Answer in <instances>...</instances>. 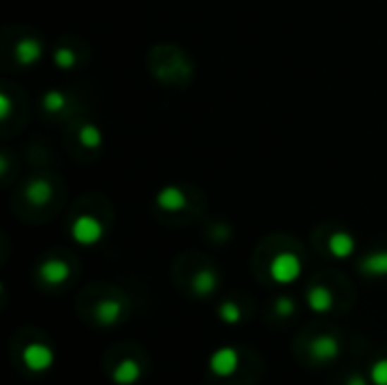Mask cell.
<instances>
[{
  "instance_id": "obj_5",
  "label": "cell",
  "mask_w": 387,
  "mask_h": 385,
  "mask_svg": "<svg viewBox=\"0 0 387 385\" xmlns=\"http://www.w3.org/2000/svg\"><path fill=\"white\" fill-rule=\"evenodd\" d=\"M310 356L319 362H333L340 356V340L333 336H317L310 340Z\"/></svg>"
},
{
  "instance_id": "obj_14",
  "label": "cell",
  "mask_w": 387,
  "mask_h": 385,
  "mask_svg": "<svg viewBox=\"0 0 387 385\" xmlns=\"http://www.w3.org/2000/svg\"><path fill=\"white\" fill-rule=\"evenodd\" d=\"M215 286H218V276H215L211 270H202L195 274V279H192V291H195L199 297H209Z\"/></svg>"
},
{
  "instance_id": "obj_8",
  "label": "cell",
  "mask_w": 387,
  "mask_h": 385,
  "mask_svg": "<svg viewBox=\"0 0 387 385\" xmlns=\"http://www.w3.org/2000/svg\"><path fill=\"white\" fill-rule=\"evenodd\" d=\"M121 317H123V304L118 299H104V302L95 306V319L102 326H113Z\"/></svg>"
},
{
  "instance_id": "obj_19",
  "label": "cell",
  "mask_w": 387,
  "mask_h": 385,
  "mask_svg": "<svg viewBox=\"0 0 387 385\" xmlns=\"http://www.w3.org/2000/svg\"><path fill=\"white\" fill-rule=\"evenodd\" d=\"M52 61H55V66H59V68H73L75 66V52L70 48H57Z\"/></svg>"
},
{
  "instance_id": "obj_1",
  "label": "cell",
  "mask_w": 387,
  "mask_h": 385,
  "mask_svg": "<svg viewBox=\"0 0 387 385\" xmlns=\"http://www.w3.org/2000/svg\"><path fill=\"white\" fill-rule=\"evenodd\" d=\"M270 274L276 283L288 286V283H295L299 276H301V261L297 254H290V252H281L276 254L272 263H270Z\"/></svg>"
},
{
  "instance_id": "obj_2",
  "label": "cell",
  "mask_w": 387,
  "mask_h": 385,
  "mask_svg": "<svg viewBox=\"0 0 387 385\" xmlns=\"http://www.w3.org/2000/svg\"><path fill=\"white\" fill-rule=\"evenodd\" d=\"M70 233H73L75 243H80V245H95V243L102 240L104 227H102V222L98 218H93V216H80V218L73 220Z\"/></svg>"
},
{
  "instance_id": "obj_13",
  "label": "cell",
  "mask_w": 387,
  "mask_h": 385,
  "mask_svg": "<svg viewBox=\"0 0 387 385\" xmlns=\"http://www.w3.org/2000/svg\"><path fill=\"white\" fill-rule=\"evenodd\" d=\"M41 52L43 50L37 39H23L16 46V59L18 63H23V66H30V63H37L41 59Z\"/></svg>"
},
{
  "instance_id": "obj_10",
  "label": "cell",
  "mask_w": 387,
  "mask_h": 385,
  "mask_svg": "<svg viewBox=\"0 0 387 385\" xmlns=\"http://www.w3.org/2000/svg\"><path fill=\"white\" fill-rule=\"evenodd\" d=\"M156 204L159 209H164V211H181L186 207V195L181 192V188L177 186H168L164 190H159V195H156Z\"/></svg>"
},
{
  "instance_id": "obj_20",
  "label": "cell",
  "mask_w": 387,
  "mask_h": 385,
  "mask_svg": "<svg viewBox=\"0 0 387 385\" xmlns=\"http://www.w3.org/2000/svg\"><path fill=\"white\" fill-rule=\"evenodd\" d=\"M63 93H59V91H50L48 95H46V100H43V106H46L48 111H59L61 106H63Z\"/></svg>"
},
{
  "instance_id": "obj_22",
  "label": "cell",
  "mask_w": 387,
  "mask_h": 385,
  "mask_svg": "<svg viewBox=\"0 0 387 385\" xmlns=\"http://www.w3.org/2000/svg\"><path fill=\"white\" fill-rule=\"evenodd\" d=\"M0 102H3V111H0V116H3V118H7V116L12 114V104H9L7 95H0Z\"/></svg>"
},
{
  "instance_id": "obj_15",
  "label": "cell",
  "mask_w": 387,
  "mask_h": 385,
  "mask_svg": "<svg viewBox=\"0 0 387 385\" xmlns=\"http://www.w3.org/2000/svg\"><path fill=\"white\" fill-rule=\"evenodd\" d=\"M50 195H52V188H50L48 181H43V179L32 181V184L27 186V197L35 202V204H46Z\"/></svg>"
},
{
  "instance_id": "obj_23",
  "label": "cell",
  "mask_w": 387,
  "mask_h": 385,
  "mask_svg": "<svg viewBox=\"0 0 387 385\" xmlns=\"http://www.w3.org/2000/svg\"><path fill=\"white\" fill-rule=\"evenodd\" d=\"M347 385H367V381H364L362 374H351L347 379Z\"/></svg>"
},
{
  "instance_id": "obj_9",
  "label": "cell",
  "mask_w": 387,
  "mask_h": 385,
  "mask_svg": "<svg viewBox=\"0 0 387 385\" xmlns=\"http://www.w3.org/2000/svg\"><path fill=\"white\" fill-rule=\"evenodd\" d=\"M111 379L118 385H132V383H136L138 379H141V365H138L134 358H125L116 365Z\"/></svg>"
},
{
  "instance_id": "obj_11",
  "label": "cell",
  "mask_w": 387,
  "mask_h": 385,
  "mask_svg": "<svg viewBox=\"0 0 387 385\" xmlns=\"http://www.w3.org/2000/svg\"><path fill=\"white\" fill-rule=\"evenodd\" d=\"M306 299H308L310 311H315V313H326L333 308V293L326 286H313L308 291Z\"/></svg>"
},
{
  "instance_id": "obj_21",
  "label": "cell",
  "mask_w": 387,
  "mask_h": 385,
  "mask_svg": "<svg viewBox=\"0 0 387 385\" xmlns=\"http://www.w3.org/2000/svg\"><path fill=\"white\" fill-rule=\"evenodd\" d=\"M274 311H276V315H281V317L293 315V313H295V302H293V299H290V297H281V299H276Z\"/></svg>"
},
{
  "instance_id": "obj_17",
  "label": "cell",
  "mask_w": 387,
  "mask_h": 385,
  "mask_svg": "<svg viewBox=\"0 0 387 385\" xmlns=\"http://www.w3.org/2000/svg\"><path fill=\"white\" fill-rule=\"evenodd\" d=\"M80 141L86 147H100L102 143V132L95 125H84L80 130Z\"/></svg>"
},
{
  "instance_id": "obj_4",
  "label": "cell",
  "mask_w": 387,
  "mask_h": 385,
  "mask_svg": "<svg viewBox=\"0 0 387 385\" xmlns=\"http://www.w3.org/2000/svg\"><path fill=\"white\" fill-rule=\"evenodd\" d=\"M238 351L233 347H222L218 351H213V356L209 360V369L220 379H229L231 374H235L238 369Z\"/></svg>"
},
{
  "instance_id": "obj_18",
  "label": "cell",
  "mask_w": 387,
  "mask_h": 385,
  "mask_svg": "<svg viewBox=\"0 0 387 385\" xmlns=\"http://www.w3.org/2000/svg\"><path fill=\"white\" fill-rule=\"evenodd\" d=\"M369 379L374 385H387V358H381L376 360L371 365V372H369Z\"/></svg>"
},
{
  "instance_id": "obj_3",
  "label": "cell",
  "mask_w": 387,
  "mask_h": 385,
  "mask_svg": "<svg viewBox=\"0 0 387 385\" xmlns=\"http://www.w3.org/2000/svg\"><path fill=\"white\" fill-rule=\"evenodd\" d=\"M23 365L30 369V372H46L52 367V362H55V351H52L48 345H43V342H32L23 349Z\"/></svg>"
},
{
  "instance_id": "obj_12",
  "label": "cell",
  "mask_w": 387,
  "mask_h": 385,
  "mask_svg": "<svg viewBox=\"0 0 387 385\" xmlns=\"http://www.w3.org/2000/svg\"><path fill=\"white\" fill-rule=\"evenodd\" d=\"M360 272L369 276H387V252H376L360 261Z\"/></svg>"
},
{
  "instance_id": "obj_7",
  "label": "cell",
  "mask_w": 387,
  "mask_h": 385,
  "mask_svg": "<svg viewBox=\"0 0 387 385\" xmlns=\"http://www.w3.org/2000/svg\"><path fill=\"white\" fill-rule=\"evenodd\" d=\"M328 252L336 256V259H349V256L356 252V240H353V236L347 231H336L328 238Z\"/></svg>"
},
{
  "instance_id": "obj_6",
  "label": "cell",
  "mask_w": 387,
  "mask_h": 385,
  "mask_svg": "<svg viewBox=\"0 0 387 385\" xmlns=\"http://www.w3.org/2000/svg\"><path fill=\"white\" fill-rule=\"evenodd\" d=\"M39 276L41 281H46L48 286H61L63 281H68L70 265L61 259H48L39 265Z\"/></svg>"
},
{
  "instance_id": "obj_16",
  "label": "cell",
  "mask_w": 387,
  "mask_h": 385,
  "mask_svg": "<svg viewBox=\"0 0 387 385\" xmlns=\"http://www.w3.org/2000/svg\"><path fill=\"white\" fill-rule=\"evenodd\" d=\"M218 315L224 324H238L240 319H242V311H240V306L235 304V302H224L220 304L218 308Z\"/></svg>"
}]
</instances>
